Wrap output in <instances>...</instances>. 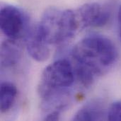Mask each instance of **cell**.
I'll list each match as a JSON object with an SVG mask.
<instances>
[{
	"mask_svg": "<svg viewBox=\"0 0 121 121\" xmlns=\"http://www.w3.org/2000/svg\"><path fill=\"white\" fill-rule=\"evenodd\" d=\"M72 56L75 63L85 66L96 76H101L113 67L118 54L115 44L109 38L90 35L74 45Z\"/></svg>",
	"mask_w": 121,
	"mask_h": 121,
	"instance_id": "cell-1",
	"label": "cell"
},
{
	"mask_svg": "<svg viewBox=\"0 0 121 121\" xmlns=\"http://www.w3.org/2000/svg\"><path fill=\"white\" fill-rule=\"evenodd\" d=\"M38 26L49 45H59L69 41L79 28L75 11L57 7L45 9Z\"/></svg>",
	"mask_w": 121,
	"mask_h": 121,
	"instance_id": "cell-2",
	"label": "cell"
},
{
	"mask_svg": "<svg viewBox=\"0 0 121 121\" xmlns=\"http://www.w3.org/2000/svg\"><path fill=\"white\" fill-rule=\"evenodd\" d=\"M0 27L8 38L17 40L25 38L31 26L29 17L23 9L13 5L4 4L1 6Z\"/></svg>",
	"mask_w": 121,
	"mask_h": 121,
	"instance_id": "cell-3",
	"label": "cell"
},
{
	"mask_svg": "<svg viewBox=\"0 0 121 121\" xmlns=\"http://www.w3.org/2000/svg\"><path fill=\"white\" fill-rule=\"evenodd\" d=\"M74 78L72 64L66 59H60L45 68L39 86L52 89H67L72 85Z\"/></svg>",
	"mask_w": 121,
	"mask_h": 121,
	"instance_id": "cell-4",
	"label": "cell"
},
{
	"mask_svg": "<svg viewBox=\"0 0 121 121\" xmlns=\"http://www.w3.org/2000/svg\"><path fill=\"white\" fill-rule=\"evenodd\" d=\"M79 28L102 27L110 18L109 11L99 3L89 2L83 4L75 11Z\"/></svg>",
	"mask_w": 121,
	"mask_h": 121,
	"instance_id": "cell-5",
	"label": "cell"
},
{
	"mask_svg": "<svg viewBox=\"0 0 121 121\" xmlns=\"http://www.w3.org/2000/svg\"><path fill=\"white\" fill-rule=\"evenodd\" d=\"M28 54L37 62L46 61L50 55L49 44L42 35L38 24L31 26L25 37Z\"/></svg>",
	"mask_w": 121,
	"mask_h": 121,
	"instance_id": "cell-6",
	"label": "cell"
},
{
	"mask_svg": "<svg viewBox=\"0 0 121 121\" xmlns=\"http://www.w3.org/2000/svg\"><path fill=\"white\" fill-rule=\"evenodd\" d=\"M22 54L21 46L16 40L8 38L1 45V65L2 67H11L18 63Z\"/></svg>",
	"mask_w": 121,
	"mask_h": 121,
	"instance_id": "cell-7",
	"label": "cell"
},
{
	"mask_svg": "<svg viewBox=\"0 0 121 121\" xmlns=\"http://www.w3.org/2000/svg\"><path fill=\"white\" fill-rule=\"evenodd\" d=\"M18 94L16 86L10 82H2L1 84L0 109L2 113H7L13 107Z\"/></svg>",
	"mask_w": 121,
	"mask_h": 121,
	"instance_id": "cell-8",
	"label": "cell"
},
{
	"mask_svg": "<svg viewBox=\"0 0 121 121\" xmlns=\"http://www.w3.org/2000/svg\"><path fill=\"white\" fill-rule=\"evenodd\" d=\"M102 109L97 102H91L80 108L73 118L74 121H90L101 119Z\"/></svg>",
	"mask_w": 121,
	"mask_h": 121,
	"instance_id": "cell-9",
	"label": "cell"
},
{
	"mask_svg": "<svg viewBox=\"0 0 121 121\" xmlns=\"http://www.w3.org/2000/svg\"><path fill=\"white\" fill-rule=\"evenodd\" d=\"M74 69L75 77L84 87L89 88L93 84L96 76L91 70L85 66L77 63H75Z\"/></svg>",
	"mask_w": 121,
	"mask_h": 121,
	"instance_id": "cell-10",
	"label": "cell"
},
{
	"mask_svg": "<svg viewBox=\"0 0 121 121\" xmlns=\"http://www.w3.org/2000/svg\"><path fill=\"white\" fill-rule=\"evenodd\" d=\"M107 119L110 121H121V99L111 105L108 111Z\"/></svg>",
	"mask_w": 121,
	"mask_h": 121,
	"instance_id": "cell-11",
	"label": "cell"
},
{
	"mask_svg": "<svg viewBox=\"0 0 121 121\" xmlns=\"http://www.w3.org/2000/svg\"><path fill=\"white\" fill-rule=\"evenodd\" d=\"M60 114H61V112L60 111H52V112H50L48 113L44 120L45 121H58L60 120Z\"/></svg>",
	"mask_w": 121,
	"mask_h": 121,
	"instance_id": "cell-12",
	"label": "cell"
},
{
	"mask_svg": "<svg viewBox=\"0 0 121 121\" xmlns=\"http://www.w3.org/2000/svg\"><path fill=\"white\" fill-rule=\"evenodd\" d=\"M118 24H119V36L121 39V5L118 9Z\"/></svg>",
	"mask_w": 121,
	"mask_h": 121,
	"instance_id": "cell-13",
	"label": "cell"
}]
</instances>
